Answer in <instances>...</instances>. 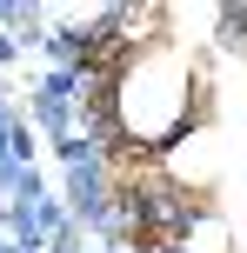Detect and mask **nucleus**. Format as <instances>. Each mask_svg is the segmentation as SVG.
<instances>
[{
    "instance_id": "nucleus-2",
    "label": "nucleus",
    "mask_w": 247,
    "mask_h": 253,
    "mask_svg": "<svg viewBox=\"0 0 247 253\" xmlns=\"http://www.w3.org/2000/svg\"><path fill=\"white\" fill-rule=\"evenodd\" d=\"M187 253H227V227L214 213H200L194 227H187Z\"/></svg>"
},
{
    "instance_id": "nucleus-1",
    "label": "nucleus",
    "mask_w": 247,
    "mask_h": 253,
    "mask_svg": "<svg viewBox=\"0 0 247 253\" xmlns=\"http://www.w3.org/2000/svg\"><path fill=\"white\" fill-rule=\"evenodd\" d=\"M194 67L174 47H147L141 60L120 74V126L141 147H174L194 120Z\"/></svg>"
}]
</instances>
